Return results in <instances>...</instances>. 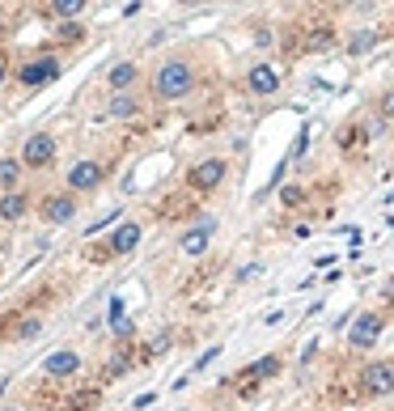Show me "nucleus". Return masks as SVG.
<instances>
[{
    "mask_svg": "<svg viewBox=\"0 0 394 411\" xmlns=\"http://www.w3.org/2000/svg\"><path fill=\"white\" fill-rule=\"evenodd\" d=\"M195 81H200V72H195V64L187 56H165L153 68L149 93H153V102H183L195 93Z\"/></svg>",
    "mask_w": 394,
    "mask_h": 411,
    "instance_id": "nucleus-1",
    "label": "nucleus"
},
{
    "mask_svg": "<svg viewBox=\"0 0 394 411\" xmlns=\"http://www.w3.org/2000/svg\"><path fill=\"white\" fill-rule=\"evenodd\" d=\"M60 72H64V60L60 51H30V56H21L13 60V77L21 89H47L51 81H60Z\"/></svg>",
    "mask_w": 394,
    "mask_h": 411,
    "instance_id": "nucleus-2",
    "label": "nucleus"
},
{
    "mask_svg": "<svg viewBox=\"0 0 394 411\" xmlns=\"http://www.w3.org/2000/svg\"><path fill=\"white\" fill-rule=\"evenodd\" d=\"M106 178H111V165H106V161H97V157H81V161H72V165H68L64 187H68V191H77V196H89V191L106 187Z\"/></svg>",
    "mask_w": 394,
    "mask_h": 411,
    "instance_id": "nucleus-3",
    "label": "nucleus"
},
{
    "mask_svg": "<svg viewBox=\"0 0 394 411\" xmlns=\"http://www.w3.org/2000/svg\"><path fill=\"white\" fill-rule=\"evenodd\" d=\"M17 157H21V165H26V170L43 174V170H51V165H56V157H60V140H56L51 132H30Z\"/></svg>",
    "mask_w": 394,
    "mask_h": 411,
    "instance_id": "nucleus-4",
    "label": "nucleus"
},
{
    "mask_svg": "<svg viewBox=\"0 0 394 411\" xmlns=\"http://www.w3.org/2000/svg\"><path fill=\"white\" fill-rule=\"evenodd\" d=\"M225 178H229V161L225 157H200L187 170V191H195V196H212Z\"/></svg>",
    "mask_w": 394,
    "mask_h": 411,
    "instance_id": "nucleus-5",
    "label": "nucleus"
},
{
    "mask_svg": "<svg viewBox=\"0 0 394 411\" xmlns=\"http://www.w3.org/2000/svg\"><path fill=\"white\" fill-rule=\"evenodd\" d=\"M390 390H394V360H373V365H364V373H360V386H356L360 403L386 399Z\"/></svg>",
    "mask_w": 394,
    "mask_h": 411,
    "instance_id": "nucleus-6",
    "label": "nucleus"
},
{
    "mask_svg": "<svg viewBox=\"0 0 394 411\" xmlns=\"http://www.w3.org/2000/svg\"><path fill=\"white\" fill-rule=\"evenodd\" d=\"M77 191H47V196L38 200V221L47 225H72V216H77Z\"/></svg>",
    "mask_w": 394,
    "mask_h": 411,
    "instance_id": "nucleus-7",
    "label": "nucleus"
},
{
    "mask_svg": "<svg viewBox=\"0 0 394 411\" xmlns=\"http://www.w3.org/2000/svg\"><path fill=\"white\" fill-rule=\"evenodd\" d=\"M246 93H255V98H272V93H280V72L276 64H251V72H246Z\"/></svg>",
    "mask_w": 394,
    "mask_h": 411,
    "instance_id": "nucleus-8",
    "label": "nucleus"
},
{
    "mask_svg": "<svg viewBox=\"0 0 394 411\" xmlns=\"http://www.w3.org/2000/svg\"><path fill=\"white\" fill-rule=\"evenodd\" d=\"M43 373L51 377V381H68V377H77L81 373V352L77 348H60L43 360Z\"/></svg>",
    "mask_w": 394,
    "mask_h": 411,
    "instance_id": "nucleus-9",
    "label": "nucleus"
},
{
    "mask_svg": "<svg viewBox=\"0 0 394 411\" xmlns=\"http://www.w3.org/2000/svg\"><path fill=\"white\" fill-rule=\"evenodd\" d=\"M34 212V200L26 187H13V191H0V221H21V216Z\"/></svg>",
    "mask_w": 394,
    "mask_h": 411,
    "instance_id": "nucleus-10",
    "label": "nucleus"
},
{
    "mask_svg": "<svg viewBox=\"0 0 394 411\" xmlns=\"http://www.w3.org/2000/svg\"><path fill=\"white\" fill-rule=\"evenodd\" d=\"M378 335H382V314H360V318L352 322V331H348V344L352 348H373L378 344Z\"/></svg>",
    "mask_w": 394,
    "mask_h": 411,
    "instance_id": "nucleus-11",
    "label": "nucleus"
},
{
    "mask_svg": "<svg viewBox=\"0 0 394 411\" xmlns=\"http://www.w3.org/2000/svg\"><path fill=\"white\" fill-rule=\"evenodd\" d=\"M144 115V98L136 89H119L111 93V102H106V119H140Z\"/></svg>",
    "mask_w": 394,
    "mask_h": 411,
    "instance_id": "nucleus-12",
    "label": "nucleus"
},
{
    "mask_svg": "<svg viewBox=\"0 0 394 411\" xmlns=\"http://www.w3.org/2000/svg\"><path fill=\"white\" fill-rule=\"evenodd\" d=\"M140 237H144L140 221H123V225L106 237V246H111V255H115V259H123V255H132V250L140 246Z\"/></svg>",
    "mask_w": 394,
    "mask_h": 411,
    "instance_id": "nucleus-13",
    "label": "nucleus"
},
{
    "mask_svg": "<svg viewBox=\"0 0 394 411\" xmlns=\"http://www.w3.org/2000/svg\"><path fill=\"white\" fill-rule=\"evenodd\" d=\"M212 233H216V221H212V216H208V221H195V225L178 237V250H183V255H204L208 242H212Z\"/></svg>",
    "mask_w": 394,
    "mask_h": 411,
    "instance_id": "nucleus-14",
    "label": "nucleus"
},
{
    "mask_svg": "<svg viewBox=\"0 0 394 411\" xmlns=\"http://www.w3.org/2000/svg\"><path fill=\"white\" fill-rule=\"evenodd\" d=\"M140 85V64L136 60H119L111 72H106V89L119 93V89H136Z\"/></svg>",
    "mask_w": 394,
    "mask_h": 411,
    "instance_id": "nucleus-15",
    "label": "nucleus"
},
{
    "mask_svg": "<svg viewBox=\"0 0 394 411\" xmlns=\"http://www.w3.org/2000/svg\"><path fill=\"white\" fill-rule=\"evenodd\" d=\"M140 365V352L132 348V340H115V352H111V369H106V377H123L128 369H136Z\"/></svg>",
    "mask_w": 394,
    "mask_h": 411,
    "instance_id": "nucleus-16",
    "label": "nucleus"
},
{
    "mask_svg": "<svg viewBox=\"0 0 394 411\" xmlns=\"http://www.w3.org/2000/svg\"><path fill=\"white\" fill-rule=\"evenodd\" d=\"M43 9L51 13L56 21H68V17H81V13L89 9V0H47Z\"/></svg>",
    "mask_w": 394,
    "mask_h": 411,
    "instance_id": "nucleus-17",
    "label": "nucleus"
},
{
    "mask_svg": "<svg viewBox=\"0 0 394 411\" xmlns=\"http://www.w3.org/2000/svg\"><path fill=\"white\" fill-rule=\"evenodd\" d=\"M21 174H26L21 157H0V191H13V187H21Z\"/></svg>",
    "mask_w": 394,
    "mask_h": 411,
    "instance_id": "nucleus-18",
    "label": "nucleus"
},
{
    "mask_svg": "<svg viewBox=\"0 0 394 411\" xmlns=\"http://www.w3.org/2000/svg\"><path fill=\"white\" fill-rule=\"evenodd\" d=\"M85 38H89V30L81 26V21H77V17H68V21H60V30H56V43H64V47H68V43H72V47H81Z\"/></svg>",
    "mask_w": 394,
    "mask_h": 411,
    "instance_id": "nucleus-19",
    "label": "nucleus"
},
{
    "mask_svg": "<svg viewBox=\"0 0 394 411\" xmlns=\"http://www.w3.org/2000/svg\"><path fill=\"white\" fill-rule=\"evenodd\" d=\"M378 30H356L352 38H348V56H364V51H373V47H378Z\"/></svg>",
    "mask_w": 394,
    "mask_h": 411,
    "instance_id": "nucleus-20",
    "label": "nucleus"
},
{
    "mask_svg": "<svg viewBox=\"0 0 394 411\" xmlns=\"http://www.w3.org/2000/svg\"><path fill=\"white\" fill-rule=\"evenodd\" d=\"M43 335V318H21V322H13V340L17 344H30V340H38Z\"/></svg>",
    "mask_w": 394,
    "mask_h": 411,
    "instance_id": "nucleus-21",
    "label": "nucleus"
},
{
    "mask_svg": "<svg viewBox=\"0 0 394 411\" xmlns=\"http://www.w3.org/2000/svg\"><path fill=\"white\" fill-rule=\"evenodd\" d=\"M272 373H280V356H263L259 365L251 369V377H272Z\"/></svg>",
    "mask_w": 394,
    "mask_h": 411,
    "instance_id": "nucleus-22",
    "label": "nucleus"
},
{
    "mask_svg": "<svg viewBox=\"0 0 394 411\" xmlns=\"http://www.w3.org/2000/svg\"><path fill=\"white\" fill-rule=\"evenodd\" d=\"M310 47V51H323V47H335V30L327 26V30H314V38L305 43Z\"/></svg>",
    "mask_w": 394,
    "mask_h": 411,
    "instance_id": "nucleus-23",
    "label": "nucleus"
},
{
    "mask_svg": "<svg viewBox=\"0 0 394 411\" xmlns=\"http://www.w3.org/2000/svg\"><path fill=\"white\" fill-rule=\"evenodd\" d=\"M93 403H97V390H93V386H89V390H81V395H77V403H68L64 411H89Z\"/></svg>",
    "mask_w": 394,
    "mask_h": 411,
    "instance_id": "nucleus-24",
    "label": "nucleus"
},
{
    "mask_svg": "<svg viewBox=\"0 0 394 411\" xmlns=\"http://www.w3.org/2000/svg\"><path fill=\"white\" fill-rule=\"evenodd\" d=\"M378 119H382V124H390V119H394V89L382 93V102H378Z\"/></svg>",
    "mask_w": 394,
    "mask_h": 411,
    "instance_id": "nucleus-25",
    "label": "nucleus"
},
{
    "mask_svg": "<svg viewBox=\"0 0 394 411\" xmlns=\"http://www.w3.org/2000/svg\"><path fill=\"white\" fill-rule=\"evenodd\" d=\"M13 77V56L5 51V47H0V89H5V81Z\"/></svg>",
    "mask_w": 394,
    "mask_h": 411,
    "instance_id": "nucleus-26",
    "label": "nucleus"
},
{
    "mask_svg": "<svg viewBox=\"0 0 394 411\" xmlns=\"http://www.w3.org/2000/svg\"><path fill=\"white\" fill-rule=\"evenodd\" d=\"M132 335H136V322H132V318H119V322H115V340H132Z\"/></svg>",
    "mask_w": 394,
    "mask_h": 411,
    "instance_id": "nucleus-27",
    "label": "nucleus"
},
{
    "mask_svg": "<svg viewBox=\"0 0 394 411\" xmlns=\"http://www.w3.org/2000/svg\"><path fill=\"white\" fill-rule=\"evenodd\" d=\"M13 322H17V314H5V318H0V340H13Z\"/></svg>",
    "mask_w": 394,
    "mask_h": 411,
    "instance_id": "nucleus-28",
    "label": "nucleus"
},
{
    "mask_svg": "<svg viewBox=\"0 0 394 411\" xmlns=\"http://www.w3.org/2000/svg\"><path fill=\"white\" fill-rule=\"evenodd\" d=\"M301 200H305V191H301V187H284V204H288V208H292V204H301Z\"/></svg>",
    "mask_w": 394,
    "mask_h": 411,
    "instance_id": "nucleus-29",
    "label": "nucleus"
},
{
    "mask_svg": "<svg viewBox=\"0 0 394 411\" xmlns=\"http://www.w3.org/2000/svg\"><path fill=\"white\" fill-rule=\"evenodd\" d=\"M216 356H220V348H208V352H204V356H200V360H195V365H191V369H208Z\"/></svg>",
    "mask_w": 394,
    "mask_h": 411,
    "instance_id": "nucleus-30",
    "label": "nucleus"
},
{
    "mask_svg": "<svg viewBox=\"0 0 394 411\" xmlns=\"http://www.w3.org/2000/svg\"><path fill=\"white\" fill-rule=\"evenodd\" d=\"M106 318H111V327L123 318V297H115V301H111V314H106Z\"/></svg>",
    "mask_w": 394,
    "mask_h": 411,
    "instance_id": "nucleus-31",
    "label": "nucleus"
},
{
    "mask_svg": "<svg viewBox=\"0 0 394 411\" xmlns=\"http://www.w3.org/2000/svg\"><path fill=\"white\" fill-rule=\"evenodd\" d=\"M153 403H157V395H140L132 407H136V411H144V407H153Z\"/></svg>",
    "mask_w": 394,
    "mask_h": 411,
    "instance_id": "nucleus-32",
    "label": "nucleus"
},
{
    "mask_svg": "<svg viewBox=\"0 0 394 411\" xmlns=\"http://www.w3.org/2000/svg\"><path fill=\"white\" fill-rule=\"evenodd\" d=\"M0 411H26V407H17V403H9V407H0Z\"/></svg>",
    "mask_w": 394,
    "mask_h": 411,
    "instance_id": "nucleus-33",
    "label": "nucleus"
},
{
    "mask_svg": "<svg viewBox=\"0 0 394 411\" xmlns=\"http://www.w3.org/2000/svg\"><path fill=\"white\" fill-rule=\"evenodd\" d=\"M178 5H200V0H178Z\"/></svg>",
    "mask_w": 394,
    "mask_h": 411,
    "instance_id": "nucleus-34",
    "label": "nucleus"
}]
</instances>
